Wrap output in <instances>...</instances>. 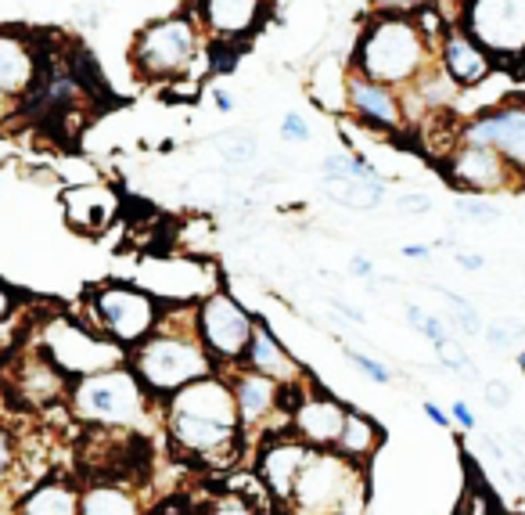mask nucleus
<instances>
[{
  "instance_id": "obj_24",
  "label": "nucleus",
  "mask_w": 525,
  "mask_h": 515,
  "mask_svg": "<svg viewBox=\"0 0 525 515\" xmlns=\"http://www.w3.org/2000/svg\"><path fill=\"white\" fill-rule=\"evenodd\" d=\"M80 515H144L141 497L119 479H101L80 490Z\"/></svg>"
},
{
  "instance_id": "obj_49",
  "label": "nucleus",
  "mask_w": 525,
  "mask_h": 515,
  "mask_svg": "<svg viewBox=\"0 0 525 515\" xmlns=\"http://www.w3.org/2000/svg\"><path fill=\"white\" fill-rule=\"evenodd\" d=\"M518 371L525 375V350H518Z\"/></svg>"
},
{
  "instance_id": "obj_22",
  "label": "nucleus",
  "mask_w": 525,
  "mask_h": 515,
  "mask_svg": "<svg viewBox=\"0 0 525 515\" xmlns=\"http://www.w3.org/2000/svg\"><path fill=\"white\" fill-rule=\"evenodd\" d=\"M313 109L324 112L328 119H346V94H349V62L342 58H321L310 69L306 80Z\"/></svg>"
},
{
  "instance_id": "obj_27",
  "label": "nucleus",
  "mask_w": 525,
  "mask_h": 515,
  "mask_svg": "<svg viewBox=\"0 0 525 515\" xmlns=\"http://www.w3.org/2000/svg\"><path fill=\"white\" fill-rule=\"evenodd\" d=\"M216 145H220V155L231 166H252L259 155V137L249 134V130H227V134L216 137Z\"/></svg>"
},
{
  "instance_id": "obj_44",
  "label": "nucleus",
  "mask_w": 525,
  "mask_h": 515,
  "mask_svg": "<svg viewBox=\"0 0 525 515\" xmlns=\"http://www.w3.org/2000/svg\"><path fill=\"white\" fill-rule=\"evenodd\" d=\"M331 307H335V314L349 317V321H353V325H364V321H367V317H364V310L349 307L346 299H339V296H331Z\"/></svg>"
},
{
  "instance_id": "obj_2",
  "label": "nucleus",
  "mask_w": 525,
  "mask_h": 515,
  "mask_svg": "<svg viewBox=\"0 0 525 515\" xmlns=\"http://www.w3.org/2000/svg\"><path fill=\"white\" fill-rule=\"evenodd\" d=\"M126 364L137 371V379L155 400H166L177 389L191 386L195 379L213 375L216 361L198 339L195 328V299L191 303H173V314H162L159 328H155L144 343H137L126 353Z\"/></svg>"
},
{
  "instance_id": "obj_38",
  "label": "nucleus",
  "mask_w": 525,
  "mask_h": 515,
  "mask_svg": "<svg viewBox=\"0 0 525 515\" xmlns=\"http://www.w3.org/2000/svg\"><path fill=\"white\" fill-rule=\"evenodd\" d=\"M432 195H425V191H403L400 199H396V213L400 217H428L432 213Z\"/></svg>"
},
{
  "instance_id": "obj_33",
  "label": "nucleus",
  "mask_w": 525,
  "mask_h": 515,
  "mask_svg": "<svg viewBox=\"0 0 525 515\" xmlns=\"http://www.w3.org/2000/svg\"><path fill=\"white\" fill-rule=\"evenodd\" d=\"M209 515H263V505H259V497L231 490V494L216 497L213 508H209Z\"/></svg>"
},
{
  "instance_id": "obj_21",
  "label": "nucleus",
  "mask_w": 525,
  "mask_h": 515,
  "mask_svg": "<svg viewBox=\"0 0 525 515\" xmlns=\"http://www.w3.org/2000/svg\"><path fill=\"white\" fill-rule=\"evenodd\" d=\"M245 368L259 371V375H270L277 382H295L303 379L306 368L299 364V357L285 350V343L274 335V328L256 317V332H252V343H249V353H245Z\"/></svg>"
},
{
  "instance_id": "obj_42",
  "label": "nucleus",
  "mask_w": 525,
  "mask_h": 515,
  "mask_svg": "<svg viewBox=\"0 0 525 515\" xmlns=\"http://www.w3.org/2000/svg\"><path fill=\"white\" fill-rule=\"evenodd\" d=\"M349 274L360 281H378V271H374V263L367 260V256H353V260H349Z\"/></svg>"
},
{
  "instance_id": "obj_13",
  "label": "nucleus",
  "mask_w": 525,
  "mask_h": 515,
  "mask_svg": "<svg viewBox=\"0 0 525 515\" xmlns=\"http://www.w3.org/2000/svg\"><path fill=\"white\" fill-rule=\"evenodd\" d=\"M346 119L374 137H403L414 123L403 91H396L389 83L367 80L360 73H349Z\"/></svg>"
},
{
  "instance_id": "obj_4",
  "label": "nucleus",
  "mask_w": 525,
  "mask_h": 515,
  "mask_svg": "<svg viewBox=\"0 0 525 515\" xmlns=\"http://www.w3.org/2000/svg\"><path fill=\"white\" fill-rule=\"evenodd\" d=\"M213 58V44L205 40L191 8L144 22L130 40V51H126L130 73L144 87H170L180 80H195L198 73L209 69L202 62H213Z\"/></svg>"
},
{
  "instance_id": "obj_41",
  "label": "nucleus",
  "mask_w": 525,
  "mask_h": 515,
  "mask_svg": "<svg viewBox=\"0 0 525 515\" xmlns=\"http://www.w3.org/2000/svg\"><path fill=\"white\" fill-rule=\"evenodd\" d=\"M450 418H454V425H461L464 433H475V429H479V422H475V415H472V407L464 404V400H457V404L450 407Z\"/></svg>"
},
{
  "instance_id": "obj_46",
  "label": "nucleus",
  "mask_w": 525,
  "mask_h": 515,
  "mask_svg": "<svg viewBox=\"0 0 525 515\" xmlns=\"http://www.w3.org/2000/svg\"><path fill=\"white\" fill-rule=\"evenodd\" d=\"M400 253L407 256V260H428V256H432V245H403Z\"/></svg>"
},
{
  "instance_id": "obj_39",
  "label": "nucleus",
  "mask_w": 525,
  "mask_h": 515,
  "mask_svg": "<svg viewBox=\"0 0 525 515\" xmlns=\"http://www.w3.org/2000/svg\"><path fill=\"white\" fill-rule=\"evenodd\" d=\"M18 310H22V296L11 289L8 281L0 278V325H4V321H11V317H18Z\"/></svg>"
},
{
  "instance_id": "obj_8",
  "label": "nucleus",
  "mask_w": 525,
  "mask_h": 515,
  "mask_svg": "<svg viewBox=\"0 0 525 515\" xmlns=\"http://www.w3.org/2000/svg\"><path fill=\"white\" fill-rule=\"evenodd\" d=\"M454 22L497 69L525 62V0H461Z\"/></svg>"
},
{
  "instance_id": "obj_18",
  "label": "nucleus",
  "mask_w": 525,
  "mask_h": 515,
  "mask_svg": "<svg viewBox=\"0 0 525 515\" xmlns=\"http://www.w3.org/2000/svg\"><path fill=\"white\" fill-rule=\"evenodd\" d=\"M44 55L47 47L29 29L0 26V94L15 105L26 98L40 69H44Z\"/></svg>"
},
{
  "instance_id": "obj_20",
  "label": "nucleus",
  "mask_w": 525,
  "mask_h": 515,
  "mask_svg": "<svg viewBox=\"0 0 525 515\" xmlns=\"http://www.w3.org/2000/svg\"><path fill=\"white\" fill-rule=\"evenodd\" d=\"M62 217L76 235H105L119 217V191L101 181L72 184L62 191Z\"/></svg>"
},
{
  "instance_id": "obj_16",
  "label": "nucleus",
  "mask_w": 525,
  "mask_h": 515,
  "mask_svg": "<svg viewBox=\"0 0 525 515\" xmlns=\"http://www.w3.org/2000/svg\"><path fill=\"white\" fill-rule=\"evenodd\" d=\"M313 451H317V447H310V443L299 440V436L288 433V429L285 433L267 436L256 454V476H259L263 494H267L270 501H277V505L288 508L292 490H295V479H299V472L306 469V461H310Z\"/></svg>"
},
{
  "instance_id": "obj_5",
  "label": "nucleus",
  "mask_w": 525,
  "mask_h": 515,
  "mask_svg": "<svg viewBox=\"0 0 525 515\" xmlns=\"http://www.w3.org/2000/svg\"><path fill=\"white\" fill-rule=\"evenodd\" d=\"M69 415L90 429L105 433H141L152 415H162V400H155L130 364L83 375L69 386Z\"/></svg>"
},
{
  "instance_id": "obj_36",
  "label": "nucleus",
  "mask_w": 525,
  "mask_h": 515,
  "mask_svg": "<svg viewBox=\"0 0 525 515\" xmlns=\"http://www.w3.org/2000/svg\"><path fill=\"white\" fill-rule=\"evenodd\" d=\"M428 4H436V0H367V11H374V15H410L414 19Z\"/></svg>"
},
{
  "instance_id": "obj_45",
  "label": "nucleus",
  "mask_w": 525,
  "mask_h": 515,
  "mask_svg": "<svg viewBox=\"0 0 525 515\" xmlns=\"http://www.w3.org/2000/svg\"><path fill=\"white\" fill-rule=\"evenodd\" d=\"M457 267H461V271H482V267H486V260H482L479 253H457Z\"/></svg>"
},
{
  "instance_id": "obj_30",
  "label": "nucleus",
  "mask_w": 525,
  "mask_h": 515,
  "mask_svg": "<svg viewBox=\"0 0 525 515\" xmlns=\"http://www.w3.org/2000/svg\"><path fill=\"white\" fill-rule=\"evenodd\" d=\"M18 476V433L8 418L0 415V490Z\"/></svg>"
},
{
  "instance_id": "obj_23",
  "label": "nucleus",
  "mask_w": 525,
  "mask_h": 515,
  "mask_svg": "<svg viewBox=\"0 0 525 515\" xmlns=\"http://www.w3.org/2000/svg\"><path fill=\"white\" fill-rule=\"evenodd\" d=\"M15 515H80V490L58 476L33 483L15 501Z\"/></svg>"
},
{
  "instance_id": "obj_6",
  "label": "nucleus",
  "mask_w": 525,
  "mask_h": 515,
  "mask_svg": "<svg viewBox=\"0 0 525 515\" xmlns=\"http://www.w3.org/2000/svg\"><path fill=\"white\" fill-rule=\"evenodd\" d=\"M29 343L40 346L72 382L126 361L123 346L112 343L90 317L76 314H51L44 321H36V328L29 332Z\"/></svg>"
},
{
  "instance_id": "obj_35",
  "label": "nucleus",
  "mask_w": 525,
  "mask_h": 515,
  "mask_svg": "<svg viewBox=\"0 0 525 515\" xmlns=\"http://www.w3.org/2000/svg\"><path fill=\"white\" fill-rule=\"evenodd\" d=\"M342 353H346V361L353 364V368L364 371L371 382H378V386H392V371L385 368L382 361H374V357H367V353H360V350H349V346Z\"/></svg>"
},
{
  "instance_id": "obj_12",
  "label": "nucleus",
  "mask_w": 525,
  "mask_h": 515,
  "mask_svg": "<svg viewBox=\"0 0 525 515\" xmlns=\"http://www.w3.org/2000/svg\"><path fill=\"white\" fill-rule=\"evenodd\" d=\"M457 141L500 152L525 181V98H504L479 109L475 116L457 123Z\"/></svg>"
},
{
  "instance_id": "obj_11",
  "label": "nucleus",
  "mask_w": 525,
  "mask_h": 515,
  "mask_svg": "<svg viewBox=\"0 0 525 515\" xmlns=\"http://www.w3.org/2000/svg\"><path fill=\"white\" fill-rule=\"evenodd\" d=\"M187 8L195 11L205 40L220 58L234 55L259 37V29L267 26L270 11H274V0H191Z\"/></svg>"
},
{
  "instance_id": "obj_31",
  "label": "nucleus",
  "mask_w": 525,
  "mask_h": 515,
  "mask_svg": "<svg viewBox=\"0 0 525 515\" xmlns=\"http://www.w3.org/2000/svg\"><path fill=\"white\" fill-rule=\"evenodd\" d=\"M482 335H486V343L493 350H511V346H518L525 339V325L515 321V317H500V321H490L482 328Z\"/></svg>"
},
{
  "instance_id": "obj_14",
  "label": "nucleus",
  "mask_w": 525,
  "mask_h": 515,
  "mask_svg": "<svg viewBox=\"0 0 525 515\" xmlns=\"http://www.w3.org/2000/svg\"><path fill=\"white\" fill-rule=\"evenodd\" d=\"M227 379H231L234 400H238V415H241V433H263L259 440H267L274 433H285L288 418L285 407H281V393H285V382L270 379V375H259V371L245 368H227Z\"/></svg>"
},
{
  "instance_id": "obj_7",
  "label": "nucleus",
  "mask_w": 525,
  "mask_h": 515,
  "mask_svg": "<svg viewBox=\"0 0 525 515\" xmlns=\"http://www.w3.org/2000/svg\"><path fill=\"white\" fill-rule=\"evenodd\" d=\"M83 307H87L90 321L126 353L144 343L166 314V303L155 292H148L144 285H130V281H101V285L87 289Z\"/></svg>"
},
{
  "instance_id": "obj_29",
  "label": "nucleus",
  "mask_w": 525,
  "mask_h": 515,
  "mask_svg": "<svg viewBox=\"0 0 525 515\" xmlns=\"http://www.w3.org/2000/svg\"><path fill=\"white\" fill-rule=\"evenodd\" d=\"M407 321L414 332H421L432 346L446 343L450 339V321H443V317L428 314V310H421L418 303H407Z\"/></svg>"
},
{
  "instance_id": "obj_43",
  "label": "nucleus",
  "mask_w": 525,
  "mask_h": 515,
  "mask_svg": "<svg viewBox=\"0 0 525 515\" xmlns=\"http://www.w3.org/2000/svg\"><path fill=\"white\" fill-rule=\"evenodd\" d=\"M421 411H425L428 422L439 425V429H450V425H454V418L446 415V411H443V407H439V404H432V400H425V404H421Z\"/></svg>"
},
{
  "instance_id": "obj_15",
  "label": "nucleus",
  "mask_w": 525,
  "mask_h": 515,
  "mask_svg": "<svg viewBox=\"0 0 525 515\" xmlns=\"http://www.w3.org/2000/svg\"><path fill=\"white\" fill-rule=\"evenodd\" d=\"M8 375H11V389H15V397L22 407H54L69 400L72 379L40 346L29 343V339L26 346L11 357Z\"/></svg>"
},
{
  "instance_id": "obj_47",
  "label": "nucleus",
  "mask_w": 525,
  "mask_h": 515,
  "mask_svg": "<svg viewBox=\"0 0 525 515\" xmlns=\"http://www.w3.org/2000/svg\"><path fill=\"white\" fill-rule=\"evenodd\" d=\"M213 101H216V109H220L223 116H231L234 112V98L227 91H213Z\"/></svg>"
},
{
  "instance_id": "obj_19",
  "label": "nucleus",
  "mask_w": 525,
  "mask_h": 515,
  "mask_svg": "<svg viewBox=\"0 0 525 515\" xmlns=\"http://www.w3.org/2000/svg\"><path fill=\"white\" fill-rule=\"evenodd\" d=\"M436 65L443 69L446 80L454 83L457 91H475V87H482V83L497 73V62H493L457 22H450L443 40H439Z\"/></svg>"
},
{
  "instance_id": "obj_50",
  "label": "nucleus",
  "mask_w": 525,
  "mask_h": 515,
  "mask_svg": "<svg viewBox=\"0 0 525 515\" xmlns=\"http://www.w3.org/2000/svg\"><path fill=\"white\" fill-rule=\"evenodd\" d=\"M515 436H518V440H522V443H525V429H515Z\"/></svg>"
},
{
  "instance_id": "obj_17",
  "label": "nucleus",
  "mask_w": 525,
  "mask_h": 515,
  "mask_svg": "<svg viewBox=\"0 0 525 515\" xmlns=\"http://www.w3.org/2000/svg\"><path fill=\"white\" fill-rule=\"evenodd\" d=\"M346 415L349 404H342L335 393H328L321 382H313L306 375L303 397H299L292 418H288V433H295L310 447H335L342 436V425H346Z\"/></svg>"
},
{
  "instance_id": "obj_10",
  "label": "nucleus",
  "mask_w": 525,
  "mask_h": 515,
  "mask_svg": "<svg viewBox=\"0 0 525 515\" xmlns=\"http://www.w3.org/2000/svg\"><path fill=\"white\" fill-rule=\"evenodd\" d=\"M439 170H443V181L450 188L475 195V199H482V195H511V191L525 188V181L504 155L486 145H468V141H454L446 148Z\"/></svg>"
},
{
  "instance_id": "obj_25",
  "label": "nucleus",
  "mask_w": 525,
  "mask_h": 515,
  "mask_svg": "<svg viewBox=\"0 0 525 515\" xmlns=\"http://www.w3.org/2000/svg\"><path fill=\"white\" fill-rule=\"evenodd\" d=\"M321 188L331 202H339L356 213H371L385 202L389 195V177H378V181H360V177H321Z\"/></svg>"
},
{
  "instance_id": "obj_9",
  "label": "nucleus",
  "mask_w": 525,
  "mask_h": 515,
  "mask_svg": "<svg viewBox=\"0 0 525 515\" xmlns=\"http://www.w3.org/2000/svg\"><path fill=\"white\" fill-rule=\"evenodd\" d=\"M195 328L216 368L227 371L245 364L256 332V314L245 310V303L227 289H209L202 299H195Z\"/></svg>"
},
{
  "instance_id": "obj_51",
  "label": "nucleus",
  "mask_w": 525,
  "mask_h": 515,
  "mask_svg": "<svg viewBox=\"0 0 525 515\" xmlns=\"http://www.w3.org/2000/svg\"><path fill=\"white\" fill-rule=\"evenodd\" d=\"M281 515H303V512H295V508H285V512H281Z\"/></svg>"
},
{
  "instance_id": "obj_26",
  "label": "nucleus",
  "mask_w": 525,
  "mask_h": 515,
  "mask_svg": "<svg viewBox=\"0 0 525 515\" xmlns=\"http://www.w3.org/2000/svg\"><path fill=\"white\" fill-rule=\"evenodd\" d=\"M382 440H385L382 425L374 422L371 415H364V411L349 407L346 425H342V436H339V443H335V451H342L346 458H353L356 465H367V461L374 458V451L382 447Z\"/></svg>"
},
{
  "instance_id": "obj_1",
  "label": "nucleus",
  "mask_w": 525,
  "mask_h": 515,
  "mask_svg": "<svg viewBox=\"0 0 525 515\" xmlns=\"http://www.w3.org/2000/svg\"><path fill=\"white\" fill-rule=\"evenodd\" d=\"M162 429L170 436V447L184 458L205 461V465H231L245 440L241 433L238 400L227 371H213L191 386L177 389L162 400Z\"/></svg>"
},
{
  "instance_id": "obj_34",
  "label": "nucleus",
  "mask_w": 525,
  "mask_h": 515,
  "mask_svg": "<svg viewBox=\"0 0 525 515\" xmlns=\"http://www.w3.org/2000/svg\"><path fill=\"white\" fill-rule=\"evenodd\" d=\"M457 217L461 220H472V224H497L500 217H504V209L500 206H490V202H479L472 195V199L457 202Z\"/></svg>"
},
{
  "instance_id": "obj_28",
  "label": "nucleus",
  "mask_w": 525,
  "mask_h": 515,
  "mask_svg": "<svg viewBox=\"0 0 525 515\" xmlns=\"http://www.w3.org/2000/svg\"><path fill=\"white\" fill-rule=\"evenodd\" d=\"M443 299H446V307H450V328H457L461 335H482V328L486 325H482L475 303H468L464 296L446 292V289H443Z\"/></svg>"
},
{
  "instance_id": "obj_37",
  "label": "nucleus",
  "mask_w": 525,
  "mask_h": 515,
  "mask_svg": "<svg viewBox=\"0 0 525 515\" xmlns=\"http://www.w3.org/2000/svg\"><path fill=\"white\" fill-rule=\"evenodd\" d=\"M281 137H285L288 145H310L313 141L310 119L299 116V112H285V119H281Z\"/></svg>"
},
{
  "instance_id": "obj_48",
  "label": "nucleus",
  "mask_w": 525,
  "mask_h": 515,
  "mask_svg": "<svg viewBox=\"0 0 525 515\" xmlns=\"http://www.w3.org/2000/svg\"><path fill=\"white\" fill-rule=\"evenodd\" d=\"M8 119H15V101L4 98V94H0V127H4Z\"/></svg>"
},
{
  "instance_id": "obj_40",
  "label": "nucleus",
  "mask_w": 525,
  "mask_h": 515,
  "mask_svg": "<svg viewBox=\"0 0 525 515\" xmlns=\"http://www.w3.org/2000/svg\"><path fill=\"white\" fill-rule=\"evenodd\" d=\"M486 404L497 407V411H500V407H508L511 404V386H508V382H504V379L486 382Z\"/></svg>"
},
{
  "instance_id": "obj_32",
  "label": "nucleus",
  "mask_w": 525,
  "mask_h": 515,
  "mask_svg": "<svg viewBox=\"0 0 525 515\" xmlns=\"http://www.w3.org/2000/svg\"><path fill=\"white\" fill-rule=\"evenodd\" d=\"M436 357H439V364H443L446 371H457V375H472V379H479V368H475L472 357H468V350L457 343L454 335H450L446 343L436 346Z\"/></svg>"
},
{
  "instance_id": "obj_3",
  "label": "nucleus",
  "mask_w": 525,
  "mask_h": 515,
  "mask_svg": "<svg viewBox=\"0 0 525 515\" xmlns=\"http://www.w3.org/2000/svg\"><path fill=\"white\" fill-rule=\"evenodd\" d=\"M346 62L349 73L389 83L396 91H410L428 69H436V47L425 37L418 19L367 11Z\"/></svg>"
}]
</instances>
